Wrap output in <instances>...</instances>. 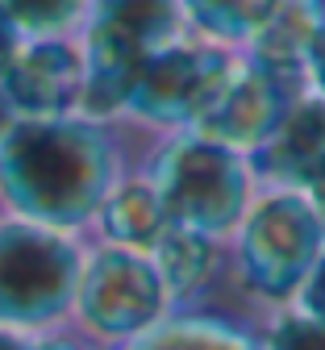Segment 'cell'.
I'll return each instance as SVG.
<instances>
[{"label": "cell", "instance_id": "cell-3", "mask_svg": "<svg viewBox=\"0 0 325 350\" xmlns=\"http://www.w3.org/2000/svg\"><path fill=\"white\" fill-rule=\"evenodd\" d=\"M325 254V221L304 192H255L246 217L225 238V267L259 309L296 300L313 262Z\"/></svg>", "mask_w": 325, "mask_h": 350}, {"label": "cell", "instance_id": "cell-19", "mask_svg": "<svg viewBox=\"0 0 325 350\" xmlns=\"http://www.w3.org/2000/svg\"><path fill=\"white\" fill-rule=\"evenodd\" d=\"M296 309L300 313H309V317H317V321H325V254L313 262V271H309V280L300 284V292H296Z\"/></svg>", "mask_w": 325, "mask_h": 350}, {"label": "cell", "instance_id": "cell-20", "mask_svg": "<svg viewBox=\"0 0 325 350\" xmlns=\"http://www.w3.org/2000/svg\"><path fill=\"white\" fill-rule=\"evenodd\" d=\"M25 350H96V346L88 338H79L71 325H59V329H46V334H29Z\"/></svg>", "mask_w": 325, "mask_h": 350}, {"label": "cell", "instance_id": "cell-23", "mask_svg": "<svg viewBox=\"0 0 325 350\" xmlns=\"http://www.w3.org/2000/svg\"><path fill=\"white\" fill-rule=\"evenodd\" d=\"M0 350H25V334H13V329H0Z\"/></svg>", "mask_w": 325, "mask_h": 350}, {"label": "cell", "instance_id": "cell-24", "mask_svg": "<svg viewBox=\"0 0 325 350\" xmlns=\"http://www.w3.org/2000/svg\"><path fill=\"white\" fill-rule=\"evenodd\" d=\"M17 113L9 109V100H5V92H0V134H5V129H9V121H13Z\"/></svg>", "mask_w": 325, "mask_h": 350}, {"label": "cell", "instance_id": "cell-6", "mask_svg": "<svg viewBox=\"0 0 325 350\" xmlns=\"http://www.w3.org/2000/svg\"><path fill=\"white\" fill-rule=\"evenodd\" d=\"M167 313H171L167 288L146 250L88 238L71 317H67V325L79 338H88L96 350H113L159 325Z\"/></svg>", "mask_w": 325, "mask_h": 350}, {"label": "cell", "instance_id": "cell-10", "mask_svg": "<svg viewBox=\"0 0 325 350\" xmlns=\"http://www.w3.org/2000/svg\"><path fill=\"white\" fill-rule=\"evenodd\" d=\"M142 59H146V46H138L129 33H121L113 25H101V21H88L83 33H79L83 79H79V109L75 113L117 121Z\"/></svg>", "mask_w": 325, "mask_h": 350}, {"label": "cell", "instance_id": "cell-1", "mask_svg": "<svg viewBox=\"0 0 325 350\" xmlns=\"http://www.w3.org/2000/svg\"><path fill=\"white\" fill-rule=\"evenodd\" d=\"M121 121L13 117L0 134V213L88 238L105 196L138 163Z\"/></svg>", "mask_w": 325, "mask_h": 350}, {"label": "cell", "instance_id": "cell-8", "mask_svg": "<svg viewBox=\"0 0 325 350\" xmlns=\"http://www.w3.org/2000/svg\"><path fill=\"white\" fill-rule=\"evenodd\" d=\"M79 38H25L0 75V92L17 117H67L79 109Z\"/></svg>", "mask_w": 325, "mask_h": 350}, {"label": "cell", "instance_id": "cell-9", "mask_svg": "<svg viewBox=\"0 0 325 350\" xmlns=\"http://www.w3.org/2000/svg\"><path fill=\"white\" fill-rule=\"evenodd\" d=\"M325 159V100L300 92L271 129V138L246 159L259 192H304L309 175Z\"/></svg>", "mask_w": 325, "mask_h": 350}, {"label": "cell", "instance_id": "cell-4", "mask_svg": "<svg viewBox=\"0 0 325 350\" xmlns=\"http://www.w3.org/2000/svg\"><path fill=\"white\" fill-rule=\"evenodd\" d=\"M88 238L0 213V329L46 334L71 317Z\"/></svg>", "mask_w": 325, "mask_h": 350}, {"label": "cell", "instance_id": "cell-16", "mask_svg": "<svg viewBox=\"0 0 325 350\" xmlns=\"http://www.w3.org/2000/svg\"><path fill=\"white\" fill-rule=\"evenodd\" d=\"M21 38H79L92 0H0Z\"/></svg>", "mask_w": 325, "mask_h": 350}, {"label": "cell", "instance_id": "cell-17", "mask_svg": "<svg viewBox=\"0 0 325 350\" xmlns=\"http://www.w3.org/2000/svg\"><path fill=\"white\" fill-rule=\"evenodd\" d=\"M259 329L263 350H325V321L300 313L296 304H284V309H271Z\"/></svg>", "mask_w": 325, "mask_h": 350}, {"label": "cell", "instance_id": "cell-11", "mask_svg": "<svg viewBox=\"0 0 325 350\" xmlns=\"http://www.w3.org/2000/svg\"><path fill=\"white\" fill-rule=\"evenodd\" d=\"M146 254L167 288L171 313L200 309L217 284V275L225 271V242H217L200 230H183V226H167L163 238Z\"/></svg>", "mask_w": 325, "mask_h": 350}, {"label": "cell", "instance_id": "cell-22", "mask_svg": "<svg viewBox=\"0 0 325 350\" xmlns=\"http://www.w3.org/2000/svg\"><path fill=\"white\" fill-rule=\"evenodd\" d=\"M304 200L317 208V217L325 221V159L317 163V171L309 175V184H304Z\"/></svg>", "mask_w": 325, "mask_h": 350}, {"label": "cell", "instance_id": "cell-7", "mask_svg": "<svg viewBox=\"0 0 325 350\" xmlns=\"http://www.w3.org/2000/svg\"><path fill=\"white\" fill-rule=\"evenodd\" d=\"M304 88L280 79L275 71H267V67H259L255 59L242 55L234 63V71H229L221 96L213 100V109L200 117L196 134H205V138H213V142L250 159L271 138V129L280 125V117L292 109V100Z\"/></svg>", "mask_w": 325, "mask_h": 350}, {"label": "cell", "instance_id": "cell-18", "mask_svg": "<svg viewBox=\"0 0 325 350\" xmlns=\"http://www.w3.org/2000/svg\"><path fill=\"white\" fill-rule=\"evenodd\" d=\"M304 92L325 100V17L317 21V29L304 42Z\"/></svg>", "mask_w": 325, "mask_h": 350}, {"label": "cell", "instance_id": "cell-14", "mask_svg": "<svg viewBox=\"0 0 325 350\" xmlns=\"http://www.w3.org/2000/svg\"><path fill=\"white\" fill-rule=\"evenodd\" d=\"M275 9L280 0H179V21L192 38H205L225 51H246L267 29Z\"/></svg>", "mask_w": 325, "mask_h": 350}, {"label": "cell", "instance_id": "cell-15", "mask_svg": "<svg viewBox=\"0 0 325 350\" xmlns=\"http://www.w3.org/2000/svg\"><path fill=\"white\" fill-rule=\"evenodd\" d=\"M88 21L113 25L121 33H129L138 46H163V42L183 33L179 21V0H92Z\"/></svg>", "mask_w": 325, "mask_h": 350}, {"label": "cell", "instance_id": "cell-13", "mask_svg": "<svg viewBox=\"0 0 325 350\" xmlns=\"http://www.w3.org/2000/svg\"><path fill=\"white\" fill-rule=\"evenodd\" d=\"M113 350H263L259 329L213 309H179Z\"/></svg>", "mask_w": 325, "mask_h": 350}, {"label": "cell", "instance_id": "cell-12", "mask_svg": "<svg viewBox=\"0 0 325 350\" xmlns=\"http://www.w3.org/2000/svg\"><path fill=\"white\" fill-rule=\"evenodd\" d=\"M167 213H163V200L159 192L151 188V180L142 171H125L121 184L105 196L96 221H92L88 238L92 242H113V246H129V250H151L163 230H167Z\"/></svg>", "mask_w": 325, "mask_h": 350}, {"label": "cell", "instance_id": "cell-5", "mask_svg": "<svg viewBox=\"0 0 325 350\" xmlns=\"http://www.w3.org/2000/svg\"><path fill=\"white\" fill-rule=\"evenodd\" d=\"M234 63H238L234 51L213 46V42L192 33H179L163 46L146 51L117 121L133 134H151V138L196 129L200 117L221 96Z\"/></svg>", "mask_w": 325, "mask_h": 350}, {"label": "cell", "instance_id": "cell-2", "mask_svg": "<svg viewBox=\"0 0 325 350\" xmlns=\"http://www.w3.org/2000/svg\"><path fill=\"white\" fill-rule=\"evenodd\" d=\"M138 171L159 192L171 226L200 230L217 242L234 234L259 192L246 154L196 134V129L155 138V146L138 159Z\"/></svg>", "mask_w": 325, "mask_h": 350}, {"label": "cell", "instance_id": "cell-21", "mask_svg": "<svg viewBox=\"0 0 325 350\" xmlns=\"http://www.w3.org/2000/svg\"><path fill=\"white\" fill-rule=\"evenodd\" d=\"M21 42H25V38L17 33V25L9 21V13L0 9V75H5V67H9V63H13V55L21 51Z\"/></svg>", "mask_w": 325, "mask_h": 350}]
</instances>
